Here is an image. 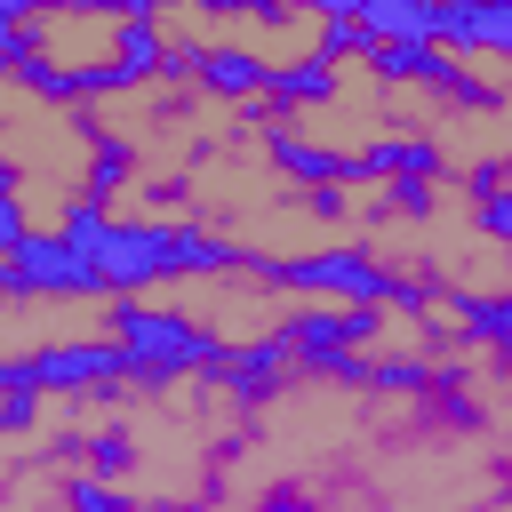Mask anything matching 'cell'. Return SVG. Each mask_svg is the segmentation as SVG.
I'll use <instances>...</instances> for the list:
<instances>
[{"label":"cell","mask_w":512,"mask_h":512,"mask_svg":"<svg viewBox=\"0 0 512 512\" xmlns=\"http://www.w3.org/2000/svg\"><path fill=\"white\" fill-rule=\"evenodd\" d=\"M240 280L288 288V296H320V304H384V312H408V320H424V312L448 304V288L408 280V272H392L376 248H352V240H344V248H304V256H256V248H248Z\"/></svg>","instance_id":"obj_1"},{"label":"cell","mask_w":512,"mask_h":512,"mask_svg":"<svg viewBox=\"0 0 512 512\" xmlns=\"http://www.w3.org/2000/svg\"><path fill=\"white\" fill-rule=\"evenodd\" d=\"M104 336L128 352V376L144 392H160L176 376H216V360H224V336L208 320H192L176 304H152V296H112L104 304Z\"/></svg>","instance_id":"obj_2"},{"label":"cell","mask_w":512,"mask_h":512,"mask_svg":"<svg viewBox=\"0 0 512 512\" xmlns=\"http://www.w3.org/2000/svg\"><path fill=\"white\" fill-rule=\"evenodd\" d=\"M0 288H8V304H40V296H48V304H112L104 264H96L64 224L0 248Z\"/></svg>","instance_id":"obj_3"},{"label":"cell","mask_w":512,"mask_h":512,"mask_svg":"<svg viewBox=\"0 0 512 512\" xmlns=\"http://www.w3.org/2000/svg\"><path fill=\"white\" fill-rule=\"evenodd\" d=\"M8 368H16V376H32L48 400H112L120 384H136V376H128V352H120L112 336H56V344H16V352H8Z\"/></svg>","instance_id":"obj_4"},{"label":"cell","mask_w":512,"mask_h":512,"mask_svg":"<svg viewBox=\"0 0 512 512\" xmlns=\"http://www.w3.org/2000/svg\"><path fill=\"white\" fill-rule=\"evenodd\" d=\"M184 224L192 216H112V232L96 240L104 288L112 296H152L160 280H184Z\"/></svg>","instance_id":"obj_5"},{"label":"cell","mask_w":512,"mask_h":512,"mask_svg":"<svg viewBox=\"0 0 512 512\" xmlns=\"http://www.w3.org/2000/svg\"><path fill=\"white\" fill-rule=\"evenodd\" d=\"M256 136H264V160H272L288 184H304V192H344V184H360V152H344V144H328V136H304L288 112H256Z\"/></svg>","instance_id":"obj_6"},{"label":"cell","mask_w":512,"mask_h":512,"mask_svg":"<svg viewBox=\"0 0 512 512\" xmlns=\"http://www.w3.org/2000/svg\"><path fill=\"white\" fill-rule=\"evenodd\" d=\"M296 376V360H288V344H280V328H264V336H248V344H224V360H216V384L240 400V408H256V400H272L280 384Z\"/></svg>","instance_id":"obj_7"},{"label":"cell","mask_w":512,"mask_h":512,"mask_svg":"<svg viewBox=\"0 0 512 512\" xmlns=\"http://www.w3.org/2000/svg\"><path fill=\"white\" fill-rule=\"evenodd\" d=\"M432 40L456 48V56H496V64H512V0H440Z\"/></svg>","instance_id":"obj_8"},{"label":"cell","mask_w":512,"mask_h":512,"mask_svg":"<svg viewBox=\"0 0 512 512\" xmlns=\"http://www.w3.org/2000/svg\"><path fill=\"white\" fill-rule=\"evenodd\" d=\"M192 88H208L216 104H264V88H272V56H256V48H240V40H208Z\"/></svg>","instance_id":"obj_9"},{"label":"cell","mask_w":512,"mask_h":512,"mask_svg":"<svg viewBox=\"0 0 512 512\" xmlns=\"http://www.w3.org/2000/svg\"><path fill=\"white\" fill-rule=\"evenodd\" d=\"M360 152V184H392V176H448V152L432 144V136H368V144H352Z\"/></svg>","instance_id":"obj_10"},{"label":"cell","mask_w":512,"mask_h":512,"mask_svg":"<svg viewBox=\"0 0 512 512\" xmlns=\"http://www.w3.org/2000/svg\"><path fill=\"white\" fill-rule=\"evenodd\" d=\"M304 104H336V64L320 48L296 64H272V88H264V112H304Z\"/></svg>","instance_id":"obj_11"},{"label":"cell","mask_w":512,"mask_h":512,"mask_svg":"<svg viewBox=\"0 0 512 512\" xmlns=\"http://www.w3.org/2000/svg\"><path fill=\"white\" fill-rule=\"evenodd\" d=\"M448 312L464 328V344H512V288H448Z\"/></svg>","instance_id":"obj_12"},{"label":"cell","mask_w":512,"mask_h":512,"mask_svg":"<svg viewBox=\"0 0 512 512\" xmlns=\"http://www.w3.org/2000/svg\"><path fill=\"white\" fill-rule=\"evenodd\" d=\"M104 56H120L144 88L160 80V64H168V32H160V16H120L112 24V40H104Z\"/></svg>","instance_id":"obj_13"},{"label":"cell","mask_w":512,"mask_h":512,"mask_svg":"<svg viewBox=\"0 0 512 512\" xmlns=\"http://www.w3.org/2000/svg\"><path fill=\"white\" fill-rule=\"evenodd\" d=\"M136 168H144V160H136V144H128L120 128H104V120H96V136H88V168H80V192H104V200H112L120 184H136Z\"/></svg>","instance_id":"obj_14"},{"label":"cell","mask_w":512,"mask_h":512,"mask_svg":"<svg viewBox=\"0 0 512 512\" xmlns=\"http://www.w3.org/2000/svg\"><path fill=\"white\" fill-rule=\"evenodd\" d=\"M56 512H168V504H144L136 488H120L104 472H64L56 480Z\"/></svg>","instance_id":"obj_15"},{"label":"cell","mask_w":512,"mask_h":512,"mask_svg":"<svg viewBox=\"0 0 512 512\" xmlns=\"http://www.w3.org/2000/svg\"><path fill=\"white\" fill-rule=\"evenodd\" d=\"M360 16H368L376 40H432L440 0H360Z\"/></svg>","instance_id":"obj_16"},{"label":"cell","mask_w":512,"mask_h":512,"mask_svg":"<svg viewBox=\"0 0 512 512\" xmlns=\"http://www.w3.org/2000/svg\"><path fill=\"white\" fill-rule=\"evenodd\" d=\"M80 456H88V472H104V480H128L136 472V424H96L88 440H80Z\"/></svg>","instance_id":"obj_17"},{"label":"cell","mask_w":512,"mask_h":512,"mask_svg":"<svg viewBox=\"0 0 512 512\" xmlns=\"http://www.w3.org/2000/svg\"><path fill=\"white\" fill-rule=\"evenodd\" d=\"M40 400H48V392L0 360V432H8V440H32V424H40Z\"/></svg>","instance_id":"obj_18"},{"label":"cell","mask_w":512,"mask_h":512,"mask_svg":"<svg viewBox=\"0 0 512 512\" xmlns=\"http://www.w3.org/2000/svg\"><path fill=\"white\" fill-rule=\"evenodd\" d=\"M440 368L424 352H368V392H424Z\"/></svg>","instance_id":"obj_19"},{"label":"cell","mask_w":512,"mask_h":512,"mask_svg":"<svg viewBox=\"0 0 512 512\" xmlns=\"http://www.w3.org/2000/svg\"><path fill=\"white\" fill-rule=\"evenodd\" d=\"M312 48H320V56H328V64H344V56H376V48H384V40H376V32H368V16H328V24H320V40H312Z\"/></svg>","instance_id":"obj_20"},{"label":"cell","mask_w":512,"mask_h":512,"mask_svg":"<svg viewBox=\"0 0 512 512\" xmlns=\"http://www.w3.org/2000/svg\"><path fill=\"white\" fill-rule=\"evenodd\" d=\"M64 16H104V24H120V16H160V8H184V0H56Z\"/></svg>","instance_id":"obj_21"},{"label":"cell","mask_w":512,"mask_h":512,"mask_svg":"<svg viewBox=\"0 0 512 512\" xmlns=\"http://www.w3.org/2000/svg\"><path fill=\"white\" fill-rule=\"evenodd\" d=\"M384 208L392 216H432V176H392L384 184Z\"/></svg>","instance_id":"obj_22"},{"label":"cell","mask_w":512,"mask_h":512,"mask_svg":"<svg viewBox=\"0 0 512 512\" xmlns=\"http://www.w3.org/2000/svg\"><path fill=\"white\" fill-rule=\"evenodd\" d=\"M184 8H200V16H264V24H288L296 16L288 0H184Z\"/></svg>","instance_id":"obj_23"},{"label":"cell","mask_w":512,"mask_h":512,"mask_svg":"<svg viewBox=\"0 0 512 512\" xmlns=\"http://www.w3.org/2000/svg\"><path fill=\"white\" fill-rule=\"evenodd\" d=\"M56 0H0V24H40Z\"/></svg>","instance_id":"obj_24"},{"label":"cell","mask_w":512,"mask_h":512,"mask_svg":"<svg viewBox=\"0 0 512 512\" xmlns=\"http://www.w3.org/2000/svg\"><path fill=\"white\" fill-rule=\"evenodd\" d=\"M288 8H304V16H320V24H328V16H360V0H288Z\"/></svg>","instance_id":"obj_25"},{"label":"cell","mask_w":512,"mask_h":512,"mask_svg":"<svg viewBox=\"0 0 512 512\" xmlns=\"http://www.w3.org/2000/svg\"><path fill=\"white\" fill-rule=\"evenodd\" d=\"M248 512H312V504H304L296 488H280V496H264V504H248Z\"/></svg>","instance_id":"obj_26"}]
</instances>
